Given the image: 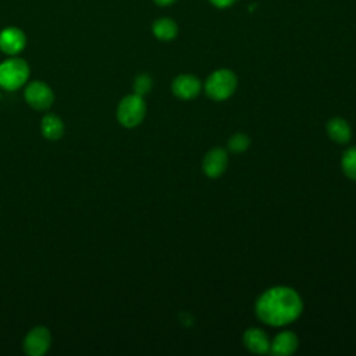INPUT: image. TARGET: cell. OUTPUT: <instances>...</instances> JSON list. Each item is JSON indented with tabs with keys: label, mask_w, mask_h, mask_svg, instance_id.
<instances>
[{
	"label": "cell",
	"mask_w": 356,
	"mask_h": 356,
	"mask_svg": "<svg viewBox=\"0 0 356 356\" xmlns=\"http://www.w3.org/2000/svg\"><path fill=\"white\" fill-rule=\"evenodd\" d=\"M302 309L300 296L289 286L270 288L256 302L257 317L274 327L292 323L300 316Z\"/></svg>",
	"instance_id": "1"
},
{
	"label": "cell",
	"mask_w": 356,
	"mask_h": 356,
	"mask_svg": "<svg viewBox=\"0 0 356 356\" xmlns=\"http://www.w3.org/2000/svg\"><path fill=\"white\" fill-rule=\"evenodd\" d=\"M29 78V65L19 57H10L0 63V88L18 90Z\"/></svg>",
	"instance_id": "2"
},
{
	"label": "cell",
	"mask_w": 356,
	"mask_h": 356,
	"mask_svg": "<svg viewBox=\"0 0 356 356\" xmlns=\"http://www.w3.org/2000/svg\"><path fill=\"white\" fill-rule=\"evenodd\" d=\"M146 114V103L143 96L136 93L127 95L117 106V120L125 128L138 127Z\"/></svg>",
	"instance_id": "3"
},
{
	"label": "cell",
	"mask_w": 356,
	"mask_h": 356,
	"mask_svg": "<svg viewBox=\"0 0 356 356\" xmlns=\"http://www.w3.org/2000/svg\"><path fill=\"white\" fill-rule=\"evenodd\" d=\"M236 88V76L229 70L214 71L204 83V90L207 96L213 100L221 102L228 99Z\"/></svg>",
	"instance_id": "4"
},
{
	"label": "cell",
	"mask_w": 356,
	"mask_h": 356,
	"mask_svg": "<svg viewBox=\"0 0 356 356\" xmlns=\"http://www.w3.org/2000/svg\"><path fill=\"white\" fill-rule=\"evenodd\" d=\"M24 99L36 111H46L54 103L53 89L43 81H32L24 90Z\"/></svg>",
	"instance_id": "5"
},
{
	"label": "cell",
	"mask_w": 356,
	"mask_h": 356,
	"mask_svg": "<svg viewBox=\"0 0 356 356\" xmlns=\"http://www.w3.org/2000/svg\"><path fill=\"white\" fill-rule=\"evenodd\" d=\"M51 345V334L44 325H36L28 331L24 338L22 348L28 356H43Z\"/></svg>",
	"instance_id": "6"
},
{
	"label": "cell",
	"mask_w": 356,
	"mask_h": 356,
	"mask_svg": "<svg viewBox=\"0 0 356 356\" xmlns=\"http://www.w3.org/2000/svg\"><path fill=\"white\" fill-rule=\"evenodd\" d=\"M25 33L17 26H7L0 32V50L7 56H17L25 47Z\"/></svg>",
	"instance_id": "7"
},
{
	"label": "cell",
	"mask_w": 356,
	"mask_h": 356,
	"mask_svg": "<svg viewBox=\"0 0 356 356\" xmlns=\"http://www.w3.org/2000/svg\"><path fill=\"white\" fill-rule=\"evenodd\" d=\"M228 156L224 149L214 147L206 153L203 159V171L210 178H218L227 168Z\"/></svg>",
	"instance_id": "8"
},
{
	"label": "cell",
	"mask_w": 356,
	"mask_h": 356,
	"mask_svg": "<svg viewBox=\"0 0 356 356\" xmlns=\"http://www.w3.org/2000/svg\"><path fill=\"white\" fill-rule=\"evenodd\" d=\"M172 93L184 100H189L193 99L199 95L202 85L200 81L195 76V75H189V74H184V75H178L172 85H171Z\"/></svg>",
	"instance_id": "9"
},
{
	"label": "cell",
	"mask_w": 356,
	"mask_h": 356,
	"mask_svg": "<svg viewBox=\"0 0 356 356\" xmlns=\"http://www.w3.org/2000/svg\"><path fill=\"white\" fill-rule=\"evenodd\" d=\"M245 346L253 353H267L270 352V339L267 334L260 328H249L243 334Z\"/></svg>",
	"instance_id": "10"
},
{
	"label": "cell",
	"mask_w": 356,
	"mask_h": 356,
	"mask_svg": "<svg viewBox=\"0 0 356 356\" xmlns=\"http://www.w3.org/2000/svg\"><path fill=\"white\" fill-rule=\"evenodd\" d=\"M298 348V338L291 331L280 332L270 343V352L277 356H288Z\"/></svg>",
	"instance_id": "11"
},
{
	"label": "cell",
	"mask_w": 356,
	"mask_h": 356,
	"mask_svg": "<svg viewBox=\"0 0 356 356\" xmlns=\"http://www.w3.org/2000/svg\"><path fill=\"white\" fill-rule=\"evenodd\" d=\"M64 131H65L64 122L57 114L47 113L43 115L40 121V132L43 138L49 140H58L60 138H63Z\"/></svg>",
	"instance_id": "12"
},
{
	"label": "cell",
	"mask_w": 356,
	"mask_h": 356,
	"mask_svg": "<svg viewBox=\"0 0 356 356\" xmlns=\"http://www.w3.org/2000/svg\"><path fill=\"white\" fill-rule=\"evenodd\" d=\"M327 134L337 143H346L352 136L350 127L343 118L339 117H335L327 122Z\"/></svg>",
	"instance_id": "13"
},
{
	"label": "cell",
	"mask_w": 356,
	"mask_h": 356,
	"mask_svg": "<svg viewBox=\"0 0 356 356\" xmlns=\"http://www.w3.org/2000/svg\"><path fill=\"white\" fill-rule=\"evenodd\" d=\"M177 24L170 18H160L153 24V33L161 40H171L177 36Z\"/></svg>",
	"instance_id": "14"
},
{
	"label": "cell",
	"mask_w": 356,
	"mask_h": 356,
	"mask_svg": "<svg viewBox=\"0 0 356 356\" xmlns=\"http://www.w3.org/2000/svg\"><path fill=\"white\" fill-rule=\"evenodd\" d=\"M342 170L348 178L356 179V147H350L343 153Z\"/></svg>",
	"instance_id": "15"
},
{
	"label": "cell",
	"mask_w": 356,
	"mask_h": 356,
	"mask_svg": "<svg viewBox=\"0 0 356 356\" xmlns=\"http://www.w3.org/2000/svg\"><path fill=\"white\" fill-rule=\"evenodd\" d=\"M152 89V78L147 74H139L134 81V93L145 96Z\"/></svg>",
	"instance_id": "16"
},
{
	"label": "cell",
	"mask_w": 356,
	"mask_h": 356,
	"mask_svg": "<svg viewBox=\"0 0 356 356\" xmlns=\"http://www.w3.org/2000/svg\"><path fill=\"white\" fill-rule=\"evenodd\" d=\"M228 147L235 153H242L249 147V138L245 134H235L229 138Z\"/></svg>",
	"instance_id": "17"
},
{
	"label": "cell",
	"mask_w": 356,
	"mask_h": 356,
	"mask_svg": "<svg viewBox=\"0 0 356 356\" xmlns=\"http://www.w3.org/2000/svg\"><path fill=\"white\" fill-rule=\"evenodd\" d=\"M210 1L217 7H227V6H231L235 0H210Z\"/></svg>",
	"instance_id": "18"
},
{
	"label": "cell",
	"mask_w": 356,
	"mask_h": 356,
	"mask_svg": "<svg viewBox=\"0 0 356 356\" xmlns=\"http://www.w3.org/2000/svg\"><path fill=\"white\" fill-rule=\"evenodd\" d=\"M157 4H160V6H167V4H170V3H172L174 0H154Z\"/></svg>",
	"instance_id": "19"
},
{
	"label": "cell",
	"mask_w": 356,
	"mask_h": 356,
	"mask_svg": "<svg viewBox=\"0 0 356 356\" xmlns=\"http://www.w3.org/2000/svg\"><path fill=\"white\" fill-rule=\"evenodd\" d=\"M0 99H1V95H0Z\"/></svg>",
	"instance_id": "20"
}]
</instances>
